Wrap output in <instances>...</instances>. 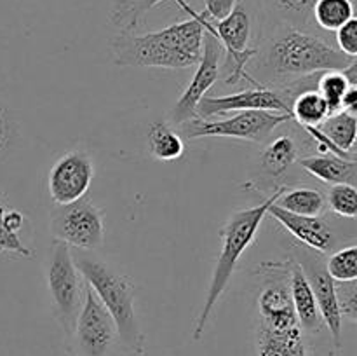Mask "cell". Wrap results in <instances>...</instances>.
Listing matches in <instances>:
<instances>
[{
	"instance_id": "6da1fadb",
	"label": "cell",
	"mask_w": 357,
	"mask_h": 356,
	"mask_svg": "<svg viewBox=\"0 0 357 356\" xmlns=\"http://www.w3.org/2000/svg\"><path fill=\"white\" fill-rule=\"evenodd\" d=\"M260 86L281 87L314 73L345 70L357 58H349L312 31L278 24L260 49Z\"/></svg>"
},
{
	"instance_id": "7a4b0ae2",
	"label": "cell",
	"mask_w": 357,
	"mask_h": 356,
	"mask_svg": "<svg viewBox=\"0 0 357 356\" xmlns=\"http://www.w3.org/2000/svg\"><path fill=\"white\" fill-rule=\"evenodd\" d=\"M190 20L157 31H119L112 40L114 63L119 66L183 70L195 66L202 54L204 17L190 10Z\"/></svg>"
},
{
	"instance_id": "3957f363",
	"label": "cell",
	"mask_w": 357,
	"mask_h": 356,
	"mask_svg": "<svg viewBox=\"0 0 357 356\" xmlns=\"http://www.w3.org/2000/svg\"><path fill=\"white\" fill-rule=\"evenodd\" d=\"M282 191H284V185L275 188L274 194L268 195L258 206H251V208H243L234 212L227 218V222L223 223L222 229L218 230V237L222 241V250H220L215 269H213L211 281H209L208 293H206L204 299V306H202L201 314H199L197 321L194 325V332H192V339L194 341H201L202 335H204L206 325H208L216 304L220 302L222 295L225 293L227 286H229L230 279H232L234 272H236L237 264H239V258L251 246V243L257 237L261 222L267 216L268 206L272 202H275V199L281 195Z\"/></svg>"
},
{
	"instance_id": "277c9868",
	"label": "cell",
	"mask_w": 357,
	"mask_h": 356,
	"mask_svg": "<svg viewBox=\"0 0 357 356\" xmlns=\"http://www.w3.org/2000/svg\"><path fill=\"white\" fill-rule=\"evenodd\" d=\"M73 262L84 281L93 288L100 302L112 316L122 348L132 356L146 355V341L135 306V285L124 274H119L107 262L82 253H72Z\"/></svg>"
},
{
	"instance_id": "5b68a950",
	"label": "cell",
	"mask_w": 357,
	"mask_h": 356,
	"mask_svg": "<svg viewBox=\"0 0 357 356\" xmlns=\"http://www.w3.org/2000/svg\"><path fill=\"white\" fill-rule=\"evenodd\" d=\"M255 276L258 278L257 327L272 332L300 328L289 290V262H261L255 269Z\"/></svg>"
},
{
	"instance_id": "8992f818",
	"label": "cell",
	"mask_w": 357,
	"mask_h": 356,
	"mask_svg": "<svg viewBox=\"0 0 357 356\" xmlns=\"http://www.w3.org/2000/svg\"><path fill=\"white\" fill-rule=\"evenodd\" d=\"M47 265V288L56 321L68 337L75 330V321L82 306V276L73 262L68 244L52 239Z\"/></svg>"
},
{
	"instance_id": "52a82bcc",
	"label": "cell",
	"mask_w": 357,
	"mask_h": 356,
	"mask_svg": "<svg viewBox=\"0 0 357 356\" xmlns=\"http://www.w3.org/2000/svg\"><path fill=\"white\" fill-rule=\"evenodd\" d=\"M291 122V114L271 110H244L237 112L229 119H199L180 124L181 135L188 140L204 138V136H223V138L246 140L253 143H265L274 129Z\"/></svg>"
},
{
	"instance_id": "ba28073f",
	"label": "cell",
	"mask_w": 357,
	"mask_h": 356,
	"mask_svg": "<svg viewBox=\"0 0 357 356\" xmlns=\"http://www.w3.org/2000/svg\"><path fill=\"white\" fill-rule=\"evenodd\" d=\"M206 21V20H204ZM204 27L215 35L222 44L225 59V86H236L241 79L250 80L257 86V80L248 75L244 66L258 54V47H251L250 40L253 35V20L251 13L244 2H237L232 13L223 20L208 23Z\"/></svg>"
},
{
	"instance_id": "9c48e42d",
	"label": "cell",
	"mask_w": 357,
	"mask_h": 356,
	"mask_svg": "<svg viewBox=\"0 0 357 356\" xmlns=\"http://www.w3.org/2000/svg\"><path fill=\"white\" fill-rule=\"evenodd\" d=\"M51 234L52 239L75 250H96L105 241L103 212L87 195L70 205H56L51 212Z\"/></svg>"
},
{
	"instance_id": "30bf717a",
	"label": "cell",
	"mask_w": 357,
	"mask_h": 356,
	"mask_svg": "<svg viewBox=\"0 0 357 356\" xmlns=\"http://www.w3.org/2000/svg\"><path fill=\"white\" fill-rule=\"evenodd\" d=\"M206 23V21H204ZM223 56V47L218 38L204 27V38H202V54L195 66V73L192 77L190 84L185 87L180 100L173 107L169 119L174 124H183L190 119L197 117V105L209 87L216 84L220 77V59Z\"/></svg>"
},
{
	"instance_id": "8fae6325",
	"label": "cell",
	"mask_w": 357,
	"mask_h": 356,
	"mask_svg": "<svg viewBox=\"0 0 357 356\" xmlns=\"http://www.w3.org/2000/svg\"><path fill=\"white\" fill-rule=\"evenodd\" d=\"M323 257L324 255L317 253V251L309 250V248H302V250H300V255H296L295 258L300 262L307 279H309L310 288H312L314 297H316L317 309H319L321 318H323L324 327L330 330L335 351H340L344 318H342L340 307H338L335 281L333 278L328 274L326 262H324Z\"/></svg>"
},
{
	"instance_id": "7c38bea8",
	"label": "cell",
	"mask_w": 357,
	"mask_h": 356,
	"mask_svg": "<svg viewBox=\"0 0 357 356\" xmlns=\"http://www.w3.org/2000/svg\"><path fill=\"white\" fill-rule=\"evenodd\" d=\"M73 334L79 342L80 351L86 356H107L117 337L114 320L86 281H84L82 306L77 316Z\"/></svg>"
},
{
	"instance_id": "4fadbf2b",
	"label": "cell",
	"mask_w": 357,
	"mask_h": 356,
	"mask_svg": "<svg viewBox=\"0 0 357 356\" xmlns=\"http://www.w3.org/2000/svg\"><path fill=\"white\" fill-rule=\"evenodd\" d=\"M94 177V164L86 152L70 150L49 171V195L56 205H70L87 195Z\"/></svg>"
},
{
	"instance_id": "5bb4252c",
	"label": "cell",
	"mask_w": 357,
	"mask_h": 356,
	"mask_svg": "<svg viewBox=\"0 0 357 356\" xmlns=\"http://www.w3.org/2000/svg\"><path fill=\"white\" fill-rule=\"evenodd\" d=\"M244 110H271L291 114L288 100H286L281 89L267 86H253L250 89L225 94V96H204L197 105V117L211 119L215 115Z\"/></svg>"
},
{
	"instance_id": "9a60e30c",
	"label": "cell",
	"mask_w": 357,
	"mask_h": 356,
	"mask_svg": "<svg viewBox=\"0 0 357 356\" xmlns=\"http://www.w3.org/2000/svg\"><path fill=\"white\" fill-rule=\"evenodd\" d=\"M267 215H271L275 222L281 223L300 244H303L309 250L317 251L321 255H328L337 248V230L323 216L293 215V213H288L286 209L279 208L275 202L268 206Z\"/></svg>"
},
{
	"instance_id": "2e32d148",
	"label": "cell",
	"mask_w": 357,
	"mask_h": 356,
	"mask_svg": "<svg viewBox=\"0 0 357 356\" xmlns=\"http://www.w3.org/2000/svg\"><path fill=\"white\" fill-rule=\"evenodd\" d=\"M289 262V290H291L293 307H295L296 320L305 335H317L323 330L324 323L317 309L316 297H314L310 283L303 272L302 265L295 257H288Z\"/></svg>"
},
{
	"instance_id": "e0dca14e",
	"label": "cell",
	"mask_w": 357,
	"mask_h": 356,
	"mask_svg": "<svg viewBox=\"0 0 357 356\" xmlns=\"http://www.w3.org/2000/svg\"><path fill=\"white\" fill-rule=\"evenodd\" d=\"M298 164L326 185H356L357 159H344L335 154H312V156L300 157Z\"/></svg>"
},
{
	"instance_id": "ac0fdd59",
	"label": "cell",
	"mask_w": 357,
	"mask_h": 356,
	"mask_svg": "<svg viewBox=\"0 0 357 356\" xmlns=\"http://www.w3.org/2000/svg\"><path fill=\"white\" fill-rule=\"evenodd\" d=\"M258 356H310L302 328L289 332H272L257 327Z\"/></svg>"
},
{
	"instance_id": "d6986e66",
	"label": "cell",
	"mask_w": 357,
	"mask_h": 356,
	"mask_svg": "<svg viewBox=\"0 0 357 356\" xmlns=\"http://www.w3.org/2000/svg\"><path fill=\"white\" fill-rule=\"evenodd\" d=\"M300 159V140L282 133L272 140L260 154V168L267 177H282L293 163Z\"/></svg>"
},
{
	"instance_id": "ffe728a7",
	"label": "cell",
	"mask_w": 357,
	"mask_h": 356,
	"mask_svg": "<svg viewBox=\"0 0 357 356\" xmlns=\"http://www.w3.org/2000/svg\"><path fill=\"white\" fill-rule=\"evenodd\" d=\"M275 205L288 213L300 216H323L326 212V198L317 188L284 187Z\"/></svg>"
},
{
	"instance_id": "44dd1931",
	"label": "cell",
	"mask_w": 357,
	"mask_h": 356,
	"mask_svg": "<svg viewBox=\"0 0 357 356\" xmlns=\"http://www.w3.org/2000/svg\"><path fill=\"white\" fill-rule=\"evenodd\" d=\"M268 16L275 24H288L298 30L309 31L312 21V9L317 0H261Z\"/></svg>"
},
{
	"instance_id": "7402d4cb",
	"label": "cell",
	"mask_w": 357,
	"mask_h": 356,
	"mask_svg": "<svg viewBox=\"0 0 357 356\" xmlns=\"http://www.w3.org/2000/svg\"><path fill=\"white\" fill-rule=\"evenodd\" d=\"M289 112H291V122H296L300 128H319L330 117V108L316 89L300 93L291 101Z\"/></svg>"
},
{
	"instance_id": "603a6c76",
	"label": "cell",
	"mask_w": 357,
	"mask_h": 356,
	"mask_svg": "<svg viewBox=\"0 0 357 356\" xmlns=\"http://www.w3.org/2000/svg\"><path fill=\"white\" fill-rule=\"evenodd\" d=\"M149 150L159 161H176L183 156L185 143L167 122L155 121L149 126Z\"/></svg>"
},
{
	"instance_id": "cb8c5ba5",
	"label": "cell",
	"mask_w": 357,
	"mask_h": 356,
	"mask_svg": "<svg viewBox=\"0 0 357 356\" xmlns=\"http://www.w3.org/2000/svg\"><path fill=\"white\" fill-rule=\"evenodd\" d=\"M354 17L352 0H317L312 9V21L324 31H337Z\"/></svg>"
},
{
	"instance_id": "d4e9b609",
	"label": "cell",
	"mask_w": 357,
	"mask_h": 356,
	"mask_svg": "<svg viewBox=\"0 0 357 356\" xmlns=\"http://www.w3.org/2000/svg\"><path fill=\"white\" fill-rule=\"evenodd\" d=\"M160 2H164V0H117L114 10H112V21L121 31H135L142 21L143 14ZM178 3L187 13L190 10L183 0H178Z\"/></svg>"
},
{
	"instance_id": "484cf974",
	"label": "cell",
	"mask_w": 357,
	"mask_h": 356,
	"mask_svg": "<svg viewBox=\"0 0 357 356\" xmlns=\"http://www.w3.org/2000/svg\"><path fill=\"white\" fill-rule=\"evenodd\" d=\"M352 84L345 77L344 70H330V72H323L317 79L316 91L324 98L328 108H330V115L337 114L342 110V100L344 94Z\"/></svg>"
},
{
	"instance_id": "4316f807",
	"label": "cell",
	"mask_w": 357,
	"mask_h": 356,
	"mask_svg": "<svg viewBox=\"0 0 357 356\" xmlns=\"http://www.w3.org/2000/svg\"><path fill=\"white\" fill-rule=\"evenodd\" d=\"M328 274L333 278L335 283L357 281V246L338 248L337 251H331L326 260Z\"/></svg>"
},
{
	"instance_id": "83f0119b",
	"label": "cell",
	"mask_w": 357,
	"mask_h": 356,
	"mask_svg": "<svg viewBox=\"0 0 357 356\" xmlns=\"http://www.w3.org/2000/svg\"><path fill=\"white\" fill-rule=\"evenodd\" d=\"M326 206L340 218L356 220L357 216V188L351 184L330 185L326 195Z\"/></svg>"
},
{
	"instance_id": "f1b7e54d",
	"label": "cell",
	"mask_w": 357,
	"mask_h": 356,
	"mask_svg": "<svg viewBox=\"0 0 357 356\" xmlns=\"http://www.w3.org/2000/svg\"><path fill=\"white\" fill-rule=\"evenodd\" d=\"M6 206L0 202V253H14L20 257L31 258L33 250L28 248L23 241L20 239L17 232H13L6 225Z\"/></svg>"
},
{
	"instance_id": "f546056e",
	"label": "cell",
	"mask_w": 357,
	"mask_h": 356,
	"mask_svg": "<svg viewBox=\"0 0 357 356\" xmlns=\"http://www.w3.org/2000/svg\"><path fill=\"white\" fill-rule=\"evenodd\" d=\"M337 290L338 307H340L342 318H347L349 321H357V281L335 283Z\"/></svg>"
},
{
	"instance_id": "4dcf8cb0",
	"label": "cell",
	"mask_w": 357,
	"mask_h": 356,
	"mask_svg": "<svg viewBox=\"0 0 357 356\" xmlns=\"http://www.w3.org/2000/svg\"><path fill=\"white\" fill-rule=\"evenodd\" d=\"M337 45L338 51L344 52L349 58H357V20L352 17L351 21L338 28L337 31Z\"/></svg>"
},
{
	"instance_id": "1f68e13d",
	"label": "cell",
	"mask_w": 357,
	"mask_h": 356,
	"mask_svg": "<svg viewBox=\"0 0 357 356\" xmlns=\"http://www.w3.org/2000/svg\"><path fill=\"white\" fill-rule=\"evenodd\" d=\"M239 0H206L204 10H201V16L204 17L208 23H215V21L223 20L229 16L237 6Z\"/></svg>"
},
{
	"instance_id": "d6a6232c",
	"label": "cell",
	"mask_w": 357,
	"mask_h": 356,
	"mask_svg": "<svg viewBox=\"0 0 357 356\" xmlns=\"http://www.w3.org/2000/svg\"><path fill=\"white\" fill-rule=\"evenodd\" d=\"M16 133V124H14L13 114L9 108L0 101V154L9 149L10 142Z\"/></svg>"
},
{
	"instance_id": "836d02e7",
	"label": "cell",
	"mask_w": 357,
	"mask_h": 356,
	"mask_svg": "<svg viewBox=\"0 0 357 356\" xmlns=\"http://www.w3.org/2000/svg\"><path fill=\"white\" fill-rule=\"evenodd\" d=\"M24 216L21 215L16 209H6V225L7 229H10L13 232H17V230L23 227Z\"/></svg>"
},
{
	"instance_id": "e575fe53",
	"label": "cell",
	"mask_w": 357,
	"mask_h": 356,
	"mask_svg": "<svg viewBox=\"0 0 357 356\" xmlns=\"http://www.w3.org/2000/svg\"><path fill=\"white\" fill-rule=\"evenodd\" d=\"M342 110H347L356 114L357 112V86H351L347 89V93L344 94V100H342Z\"/></svg>"
},
{
	"instance_id": "d590c367",
	"label": "cell",
	"mask_w": 357,
	"mask_h": 356,
	"mask_svg": "<svg viewBox=\"0 0 357 356\" xmlns=\"http://www.w3.org/2000/svg\"><path fill=\"white\" fill-rule=\"evenodd\" d=\"M352 2H356V0H352Z\"/></svg>"
}]
</instances>
